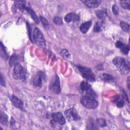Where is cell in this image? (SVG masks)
<instances>
[{
    "mask_svg": "<svg viewBox=\"0 0 130 130\" xmlns=\"http://www.w3.org/2000/svg\"><path fill=\"white\" fill-rule=\"evenodd\" d=\"M96 123L98 125L101 127H104L107 125L106 121L105 119L102 118H99L96 120Z\"/></svg>",
    "mask_w": 130,
    "mask_h": 130,
    "instance_id": "cell-26",
    "label": "cell"
},
{
    "mask_svg": "<svg viewBox=\"0 0 130 130\" xmlns=\"http://www.w3.org/2000/svg\"><path fill=\"white\" fill-rule=\"evenodd\" d=\"M40 19L43 24L44 27L46 29H48L49 28V23L48 20L45 17H43L42 16H40Z\"/></svg>",
    "mask_w": 130,
    "mask_h": 130,
    "instance_id": "cell-20",
    "label": "cell"
},
{
    "mask_svg": "<svg viewBox=\"0 0 130 130\" xmlns=\"http://www.w3.org/2000/svg\"><path fill=\"white\" fill-rule=\"evenodd\" d=\"M8 117L5 114L1 112V123L3 125H6L7 123Z\"/></svg>",
    "mask_w": 130,
    "mask_h": 130,
    "instance_id": "cell-22",
    "label": "cell"
},
{
    "mask_svg": "<svg viewBox=\"0 0 130 130\" xmlns=\"http://www.w3.org/2000/svg\"><path fill=\"white\" fill-rule=\"evenodd\" d=\"M115 46L117 48H121L123 46L124 44L122 42L120 41H117L116 44H115Z\"/></svg>",
    "mask_w": 130,
    "mask_h": 130,
    "instance_id": "cell-31",
    "label": "cell"
},
{
    "mask_svg": "<svg viewBox=\"0 0 130 130\" xmlns=\"http://www.w3.org/2000/svg\"><path fill=\"white\" fill-rule=\"evenodd\" d=\"M64 115L66 118L69 120H79L80 119V117L78 115L77 111L74 108H71L67 110L64 112Z\"/></svg>",
    "mask_w": 130,
    "mask_h": 130,
    "instance_id": "cell-7",
    "label": "cell"
},
{
    "mask_svg": "<svg viewBox=\"0 0 130 130\" xmlns=\"http://www.w3.org/2000/svg\"><path fill=\"white\" fill-rule=\"evenodd\" d=\"M104 22L102 21H99L95 23L94 27V31L95 32H100L102 30L104 27Z\"/></svg>",
    "mask_w": 130,
    "mask_h": 130,
    "instance_id": "cell-17",
    "label": "cell"
},
{
    "mask_svg": "<svg viewBox=\"0 0 130 130\" xmlns=\"http://www.w3.org/2000/svg\"><path fill=\"white\" fill-rule=\"evenodd\" d=\"M102 79L105 81H110L111 80H113V76H112L111 75L106 74V73H104L102 75Z\"/></svg>",
    "mask_w": 130,
    "mask_h": 130,
    "instance_id": "cell-24",
    "label": "cell"
},
{
    "mask_svg": "<svg viewBox=\"0 0 130 130\" xmlns=\"http://www.w3.org/2000/svg\"><path fill=\"white\" fill-rule=\"evenodd\" d=\"M120 26L122 29L125 31H128L129 29V25L128 23L122 21L120 22Z\"/></svg>",
    "mask_w": 130,
    "mask_h": 130,
    "instance_id": "cell-21",
    "label": "cell"
},
{
    "mask_svg": "<svg viewBox=\"0 0 130 130\" xmlns=\"http://www.w3.org/2000/svg\"><path fill=\"white\" fill-rule=\"evenodd\" d=\"M129 81H130V80H129V77H128V78H127V86H128V89H129V88H129V85H130V84H129Z\"/></svg>",
    "mask_w": 130,
    "mask_h": 130,
    "instance_id": "cell-34",
    "label": "cell"
},
{
    "mask_svg": "<svg viewBox=\"0 0 130 130\" xmlns=\"http://www.w3.org/2000/svg\"><path fill=\"white\" fill-rule=\"evenodd\" d=\"M129 1H120V4L121 6L124 8V9H127L128 10L129 9Z\"/></svg>",
    "mask_w": 130,
    "mask_h": 130,
    "instance_id": "cell-25",
    "label": "cell"
},
{
    "mask_svg": "<svg viewBox=\"0 0 130 130\" xmlns=\"http://www.w3.org/2000/svg\"><path fill=\"white\" fill-rule=\"evenodd\" d=\"M80 88L83 91H86L87 96H91V98H94L96 96V94L92 90L91 87L87 82L82 81L80 84Z\"/></svg>",
    "mask_w": 130,
    "mask_h": 130,
    "instance_id": "cell-8",
    "label": "cell"
},
{
    "mask_svg": "<svg viewBox=\"0 0 130 130\" xmlns=\"http://www.w3.org/2000/svg\"><path fill=\"white\" fill-rule=\"evenodd\" d=\"M10 100H11L12 103L15 107H16L21 110H24L23 102L21 100H20V99H19L17 96L12 95L10 96Z\"/></svg>",
    "mask_w": 130,
    "mask_h": 130,
    "instance_id": "cell-9",
    "label": "cell"
},
{
    "mask_svg": "<svg viewBox=\"0 0 130 130\" xmlns=\"http://www.w3.org/2000/svg\"><path fill=\"white\" fill-rule=\"evenodd\" d=\"M15 6L16 8L23 11L26 10V7L25 6V2L23 1H16L15 2Z\"/></svg>",
    "mask_w": 130,
    "mask_h": 130,
    "instance_id": "cell-16",
    "label": "cell"
},
{
    "mask_svg": "<svg viewBox=\"0 0 130 130\" xmlns=\"http://www.w3.org/2000/svg\"><path fill=\"white\" fill-rule=\"evenodd\" d=\"M112 11L115 15H118V12H119V9H118V6L116 5H113V6H112Z\"/></svg>",
    "mask_w": 130,
    "mask_h": 130,
    "instance_id": "cell-30",
    "label": "cell"
},
{
    "mask_svg": "<svg viewBox=\"0 0 130 130\" xmlns=\"http://www.w3.org/2000/svg\"><path fill=\"white\" fill-rule=\"evenodd\" d=\"M49 89L50 90L56 94H58L60 92L61 88L60 85V81L57 75H55L52 77L50 83Z\"/></svg>",
    "mask_w": 130,
    "mask_h": 130,
    "instance_id": "cell-6",
    "label": "cell"
},
{
    "mask_svg": "<svg viewBox=\"0 0 130 130\" xmlns=\"http://www.w3.org/2000/svg\"><path fill=\"white\" fill-rule=\"evenodd\" d=\"M87 7L89 8H94L98 7L101 4V1L92 0V1H82Z\"/></svg>",
    "mask_w": 130,
    "mask_h": 130,
    "instance_id": "cell-12",
    "label": "cell"
},
{
    "mask_svg": "<svg viewBox=\"0 0 130 130\" xmlns=\"http://www.w3.org/2000/svg\"><path fill=\"white\" fill-rule=\"evenodd\" d=\"M80 102L83 106L89 109H95L98 106L97 101L87 95L82 96L80 99Z\"/></svg>",
    "mask_w": 130,
    "mask_h": 130,
    "instance_id": "cell-3",
    "label": "cell"
},
{
    "mask_svg": "<svg viewBox=\"0 0 130 130\" xmlns=\"http://www.w3.org/2000/svg\"><path fill=\"white\" fill-rule=\"evenodd\" d=\"M78 68L83 78L90 81L95 80L94 74L90 69L83 66H78Z\"/></svg>",
    "mask_w": 130,
    "mask_h": 130,
    "instance_id": "cell-5",
    "label": "cell"
},
{
    "mask_svg": "<svg viewBox=\"0 0 130 130\" xmlns=\"http://www.w3.org/2000/svg\"><path fill=\"white\" fill-rule=\"evenodd\" d=\"M18 57L16 54H13L11 56L9 61V64L11 67L15 66L16 63H18Z\"/></svg>",
    "mask_w": 130,
    "mask_h": 130,
    "instance_id": "cell-18",
    "label": "cell"
},
{
    "mask_svg": "<svg viewBox=\"0 0 130 130\" xmlns=\"http://www.w3.org/2000/svg\"><path fill=\"white\" fill-rule=\"evenodd\" d=\"M33 40L39 47L41 48L45 47V40L41 31L37 27L35 28L34 30Z\"/></svg>",
    "mask_w": 130,
    "mask_h": 130,
    "instance_id": "cell-2",
    "label": "cell"
},
{
    "mask_svg": "<svg viewBox=\"0 0 130 130\" xmlns=\"http://www.w3.org/2000/svg\"><path fill=\"white\" fill-rule=\"evenodd\" d=\"M64 20L67 22L71 21H77L79 20V16L74 13H70L66 15Z\"/></svg>",
    "mask_w": 130,
    "mask_h": 130,
    "instance_id": "cell-13",
    "label": "cell"
},
{
    "mask_svg": "<svg viewBox=\"0 0 130 130\" xmlns=\"http://www.w3.org/2000/svg\"><path fill=\"white\" fill-rule=\"evenodd\" d=\"M52 117L53 119L55 121V122H58L59 124L61 125H63L65 123L66 120L64 116L60 112L54 113L52 115Z\"/></svg>",
    "mask_w": 130,
    "mask_h": 130,
    "instance_id": "cell-10",
    "label": "cell"
},
{
    "mask_svg": "<svg viewBox=\"0 0 130 130\" xmlns=\"http://www.w3.org/2000/svg\"><path fill=\"white\" fill-rule=\"evenodd\" d=\"M26 10L30 14L31 18L34 19V21L36 23L38 24L39 23V20L38 17H37V15H36V14L34 12V11L32 9H31V8H30V7H27L26 9Z\"/></svg>",
    "mask_w": 130,
    "mask_h": 130,
    "instance_id": "cell-15",
    "label": "cell"
},
{
    "mask_svg": "<svg viewBox=\"0 0 130 130\" xmlns=\"http://www.w3.org/2000/svg\"><path fill=\"white\" fill-rule=\"evenodd\" d=\"M91 25V21H87L83 23L80 27V30L83 34H86Z\"/></svg>",
    "mask_w": 130,
    "mask_h": 130,
    "instance_id": "cell-14",
    "label": "cell"
},
{
    "mask_svg": "<svg viewBox=\"0 0 130 130\" xmlns=\"http://www.w3.org/2000/svg\"><path fill=\"white\" fill-rule=\"evenodd\" d=\"M118 71L123 75H126L129 72V62L121 57H116L113 60Z\"/></svg>",
    "mask_w": 130,
    "mask_h": 130,
    "instance_id": "cell-1",
    "label": "cell"
},
{
    "mask_svg": "<svg viewBox=\"0 0 130 130\" xmlns=\"http://www.w3.org/2000/svg\"><path fill=\"white\" fill-rule=\"evenodd\" d=\"M44 78V73L39 72L34 79V84L36 86L40 87L42 84V80Z\"/></svg>",
    "mask_w": 130,
    "mask_h": 130,
    "instance_id": "cell-11",
    "label": "cell"
},
{
    "mask_svg": "<svg viewBox=\"0 0 130 130\" xmlns=\"http://www.w3.org/2000/svg\"><path fill=\"white\" fill-rule=\"evenodd\" d=\"M95 14H96L97 17H98L99 18H100L101 19H103L106 16L105 12L103 11H101V10L96 11L95 12Z\"/></svg>",
    "mask_w": 130,
    "mask_h": 130,
    "instance_id": "cell-23",
    "label": "cell"
},
{
    "mask_svg": "<svg viewBox=\"0 0 130 130\" xmlns=\"http://www.w3.org/2000/svg\"><path fill=\"white\" fill-rule=\"evenodd\" d=\"M1 56L3 58L5 59H7L8 58V55L6 52L5 46L3 45L2 42H1Z\"/></svg>",
    "mask_w": 130,
    "mask_h": 130,
    "instance_id": "cell-19",
    "label": "cell"
},
{
    "mask_svg": "<svg viewBox=\"0 0 130 130\" xmlns=\"http://www.w3.org/2000/svg\"><path fill=\"white\" fill-rule=\"evenodd\" d=\"M121 50L124 54H127L129 52L128 46H125L124 45V46L121 48Z\"/></svg>",
    "mask_w": 130,
    "mask_h": 130,
    "instance_id": "cell-29",
    "label": "cell"
},
{
    "mask_svg": "<svg viewBox=\"0 0 130 130\" xmlns=\"http://www.w3.org/2000/svg\"><path fill=\"white\" fill-rule=\"evenodd\" d=\"M14 77L17 80H24L26 77V72L24 69L19 63L14 66L13 71Z\"/></svg>",
    "mask_w": 130,
    "mask_h": 130,
    "instance_id": "cell-4",
    "label": "cell"
},
{
    "mask_svg": "<svg viewBox=\"0 0 130 130\" xmlns=\"http://www.w3.org/2000/svg\"><path fill=\"white\" fill-rule=\"evenodd\" d=\"M124 105V101L123 100H120L118 102L117 104V106L119 108H121Z\"/></svg>",
    "mask_w": 130,
    "mask_h": 130,
    "instance_id": "cell-32",
    "label": "cell"
},
{
    "mask_svg": "<svg viewBox=\"0 0 130 130\" xmlns=\"http://www.w3.org/2000/svg\"><path fill=\"white\" fill-rule=\"evenodd\" d=\"M1 84L3 86H5V85H6L5 81V80L3 78L2 74H1Z\"/></svg>",
    "mask_w": 130,
    "mask_h": 130,
    "instance_id": "cell-33",
    "label": "cell"
},
{
    "mask_svg": "<svg viewBox=\"0 0 130 130\" xmlns=\"http://www.w3.org/2000/svg\"><path fill=\"white\" fill-rule=\"evenodd\" d=\"M60 54L61 55V56L64 58H68L70 56V53L69 51L65 49H63L60 51Z\"/></svg>",
    "mask_w": 130,
    "mask_h": 130,
    "instance_id": "cell-28",
    "label": "cell"
},
{
    "mask_svg": "<svg viewBox=\"0 0 130 130\" xmlns=\"http://www.w3.org/2000/svg\"><path fill=\"white\" fill-rule=\"evenodd\" d=\"M53 22L55 24L58 25H60L62 24V20L61 17L59 16H55L53 18Z\"/></svg>",
    "mask_w": 130,
    "mask_h": 130,
    "instance_id": "cell-27",
    "label": "cell"
}]
</instances>
